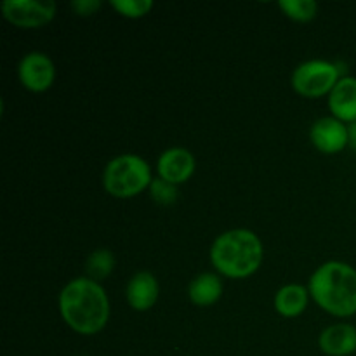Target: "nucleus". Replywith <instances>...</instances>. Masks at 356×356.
Wrapping results in <instances>:
<instances>
[{
    "mask_svg": "<svg viewBox=\"0 0 356 356\" xmlns=\"http://www.w3.org/2000/svg\"><path fill=\"white\" fill-rule=\"evenodd\" d=\"M341 80V70L336 63L323 59H309L301 63L292 73V87L305 97H320L332 92Z\"/></svg>",
    "mask_w": 356,
    "mask_h": 356,
    "instance_id": "39448f33",
    "label": "nucleus"
},
{
    "mask_svg": "<svg viewBox=\"0 0 356 356\" xmlns=\"http://www.w3.org/2000/svg\"><path fill=\"white\" fill-rule=\"evenodd\" d=\"M313 301L334 316H353L356 313V270L341 261L322 264L309 278Z\"/></svg>",
    "mask_w": 356,
    "mask_h": 356,
    "instance_id": "f03ea898",
    "label": "nucleus"
},
{
    "mask_svg": "<svg viewBox=\"0 0 356 356\" xmlns=\"http://www.w3.org/2000/svg\"><path fill=\"white\" fill-rule=\"evenodd\" d=\"M17 73L23 87L31 92H44L54 83L56 66L47 54L33 51L23 56Z\"/></svg>",
    "mask_w": 356,
    "mask_h": 356,
    "instance_id": "0eeeda50",
    "label": "nucleus"
},
{
    "mask_svg": "<svg viewBox=\"0 0 356 356\" xmlns=\"http://www.w3.org/2000/svg\"><path fill=\"white\" fill-rule=\"evenodd\" d=\"M308 294L309 291L299 284L285 285L275 296V309L285 318L299 316L308 306Z\"/></svg>",
    "mask_w": 356,
    "mask_h": 356,
    "instance_id": "4468645a",
    "label": "nucleus"
},
{
    "mask_svg": "<svg viewBox=\"0 0 356 356\" xmlns=\"http://www.w3.org/2000/svg\"><path fill=\"white\" fill-rule=\"evenodd\" d=\"M99 7L101 0H75V2H72V9L80 16H90Z\"/></svg>",
    "mask_w": 356,
    "mask_h": 356,
    "instance_id": "6ab92c4d",
    "label": "nucleus"
},
{
    "mask_svg": "<svg viewBox=\"0 0 356 356\" xmlns=\"http://www.w3.org/2000/svg\"><path fill=\"white\" fill-rule=\"evenodd\" d=\"M348 134H350V146L356 149V122L348 125Z\"/></svg>",
    "mask_w": 356,
    "mask_h": 356,
    "instance_id": "aec40b11",
    "label": "nucleus"
},
{
    "mask_svg": "<svg viewBox=\"0 0 356 356\" xmlns=\"http://www.w3.org/2000/svg\"><path fill=\"white\" fill-rule=\"evenodd\" d=\"M59 312L70 329L82 336H94L106 327L110 301L99 282L75 278L59 294Z\"/></svg>",
    "mask_w": 356,
    "mask_h": 356,
    "instance_id": "f257e3e1",
    "label": "nucleus"
},
{
    "mask_svg": "<svg viewBox=\"0 0 356 356\" xmlns=\"http://www.w3.org/2000/svg\"><path fill=\"white\" fill-rule=\"evenodd\" d=\"M115 270V256L108 249H97L87 257L86 271L90 280H104Z\"/></svg>",
    "mask_w": 356,
    "mask_h": 356,
    "instance_id": "2eb2a0df",
    "label": "nucleus"
},
{
    "mask_svg": "<svg viewBox=\"0 0 356 356\" xmlns=\"http://www.w3.org/2000/svg\"><path fill=\"white\" fill-rule=\"evenodd\" d=\"M320 350L329 356H350L356 351V329L350 323H336L320 334Z\"/></svg>",
    "mask_w": 356,
    "mask_h": 356,
    "instance_id": "9b49d317",
    "label": "nucleus"
},
{
    "mask_svg": "<svg viewBox=\"0 0 356 356\" xmlns=\"http://www.w3.org/2000/svg\"><path fill=\"white\" fill-rule=\"evenodd\" d=\"M195 167H197V162H195L193 153L186 148H179V146L165 149L156 163L159 176L172 184L186 183L193 176Z\"/></svg>",
    "mask_w": 356,
    "mask_h": 356,
    "instance_id": "1a4fd4ad",
    "label": "nucleus"
},
{
    "mask_svg": "<svg viewBox=\"0 0 356 356\" xmlns=\"http://www.w3.org/2000/svg\"><path fill=\"white\" fill-rule=\"evenodd\" d=\"M188 296H190V301L200 308L216 305L222 296L221 278L214 273L198 275L195 280H191Z\"/></svg>",
    "mask_w": 356,
    "mask_h": 356,
    "instance_id": "ddd939ff",
    "label": "nucleus"
},
{
    "mask_svg": "<svg viewBox=\"0 0 356 356\" xmlns=\"http://www.w3.org/2000/svg\"><path fill=\"white\" fill-rule=\"evenodd\" d=\"M152 181L148 162L134 153L115 156L104 167L103 186L111 197L132 198L149 188Z\"/></svg>",
    "mask_w": 356,
    "mask_h": 356,
    "instance_id": "20e7f679",
    "label": "nucleus"
},
{
    "mask_svg": "<svg viewBox=\"0 0 356 356\" xmlns=\"http://www.w3.org/2000/svg\"><path fill=\"white\" fill-rule=\"evenodd\" d=\"M309 138L318 152L332 155L339 153L350 145V134H348V125L344 122L337 120L336 117L318 118L312 125Z\"/></svg>",
    "mask_w": 356,
    "mask_h": 356,
    "instance_id": "6e6552de",
    "label": "nucleus"
},
{
    "mask_svg": "<svg viewBox=\"0 0 356 356\" xmlns=\"http://www.w3.org/2000/svg\"><path fill=\"white\" fill-rule=\"evenodd\" d=\"M263 243L250 229H229L214 240L211 261L216 270L228 278H247L263 263Z\"/></svg>",
    "mask_w": 356,
    "mask_h": 356,
    "instance_id": "7ed1b4c3",
    "label": "nucleus"
},
{
    "mask_svg": "<svg viewBox=\"0 0 356 356\" xmlns=\"http://www.w3.org/2000/svg\"><path fill=\"white\" fill-rule=\"evenodd\" d=\"M0 9L3 17L14 26L37 28L51 23L58 7L52 0H6Z\"/></svg>",
    "mask_w": 356,
    "mask_h": 356,
    "instance_id": "423d86ee",
    "label": "nucleus"
},
{
    "mask_svg": "<svg viewBox=\"0 0 356 356\" xmlns=\"http://www.w3.org/2000/svg\"><path fill=\"white\" fill-rule=\"evenodd\" d=\"M111 7L125 17H143L153 9L152 0H111Z\"/></svg>",
    "mask_w": 356,
    "mask_h": 356,
    "instance_id": "f3484780",
    "label": "nucleus"
},
{
    "mask_svg": "<svg viewBox=\"0 0 356 356\" xmlns=\"http://www.w3.org/2000/svg\"><path fill=\"white\" fill-rule=\"evenodd\" d=\"M278 7L294 21H312L318 10L315 0H280Z\"/></svg>",
    "mask_w": 356,
    "mask_h": 356,
    "instance_id": "dca6fc26",
    "label": "nucleus"
},
{
    "mask_svg": "<svg viewBox=\"0 0 356 356\" xmlns=\"http://www.w3.org/2000/svg\"><path fill=\"white\" fill-rule=\"evenodd\" d=\"M149 191H152V198L162 205H172L177 200V188L176 184L167 183L162 177H156L149 184Z\"/></svg>",
    "mask_w": 356,
    "mask_h": 356,
    "instance_id": "a211bd4d",
    "label": "nucleus"
},
{
    "mask_svg": "<svg viewBox=\"0 0 356 356\" xmlns=\"http://www.w3.org/2000/svg\"><path fill=\"white\" fill-rule=\"evenodd\" d=\"M160 285L153 273L149 271H139L134 277L129 280L127 287H125V298L131 305L132 309L136 312H148L153 308L159 299Z\"/></svg>",
    "mask_w": 356,
    "mask_h": 356,
    "instance_id": "9d476101",
    "label": "nucleus"
},
{
    "mask_svg": "<svg viewBox=\"0 0 356 356\" xmlns=\"http://www.w3.org/2000/svg\"><path fill=\"white\" fill-rule=\"evenodd\" d=\"M329 108L332 117L344 124L356 122V79L355 76H341L339 82L329 94Z\"/></svg>",
    "mask_w": 356,
    "mask_h": 356,
    "instance_id": "f8f14e48",
    "label": "nucleus"
}]
</instances>
